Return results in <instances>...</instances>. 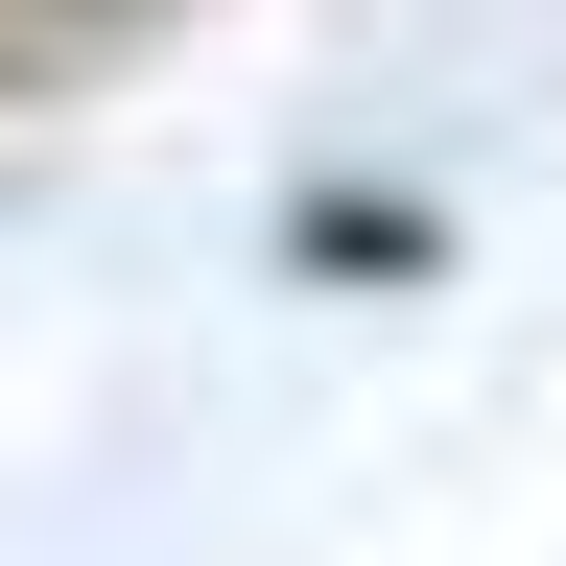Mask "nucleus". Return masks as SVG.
Masks as SVG:
<instances>
[{
  "instance_id": "obj_1",
  "label": "nucleus",
  "mask_w": 566,
  "mask_h": 566,
  "mask_svg": "<svg viewBox=\"0 0 566 566\" xmlns=\"http://www.w3.org/2000/svg\"><path fill=\"white\" fill-rule=\"evenodd\" d=\"M142 24H189V0H0V48H142Z\"/></svg>"
}]
</instances>
